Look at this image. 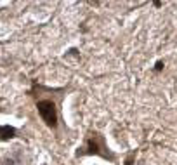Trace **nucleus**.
<instances>
[{
    "mask_svg": "<svg viewBox=\"0 0 177 165\" xmlns=\"http://www.w3.org/2000/svg\"><path fill=\"white\" fill-rule=\"evenodd\" d=\"M40 117L43 118V122L49 125V127H56L57 124V117H56V106L52 101H40L36 104Z\"/></svg>",
    "mask_w": 177,
    "mask_h": 165,
    "instance_id": "f03ea898",
    "label": "nucleus"
},
{
    "mask_svg": "<svg viewBox=\"0 0 177 165\" xmlns=\"http://www.w3.org/2000/svg\"><path fill=\"white\" fill-rule=\"evenodd\" d=\"M43 165H45V163H43Z\"/></svg>",
    "mask_w": 177,
    "mask_h": 165,
    "instance_id": "423d86ee",
    "label": "nucleus"
},
{
    "mask_svg": "<svg viewBox=\"0 0 177 165\" xmlns=\"http://www.w3.org/2000/svg\"><path fill=\"white\" fill-rule=\"evenodd\" d=\"M87 148H89V150H87L85 153H89V155H101V157H104V158L113 160V155L108 151L106 143H104L103 136H99V134H92V136H90L89 146H87Z\"/></svg>",
    "mask_w": 177,
    "mask_h": 165,
    "instance_id": "f257e3e1",
    "label": "nucleus"
},
{
    "mask_svg": "<svg viewBox=\"0 0 177 165\" xmlns=\"http://www.w3.org/2000/svg\"><path fill=\"white\" fill-rule=\"evenodd\" d=\"M155 70H156V71L163 70V63H162V61H158V63H156V66H155Z\"/></svg>",
    "mask_w": 177,
    "mask_h": 165,
    "instance_id": "20e7f679",
    "label": "nucleus"
},
{
    "mask_svg": "<svg viewBox=\"0 0 177 165\" xmlns=\"http://www.w3.org/2000/svg\"><path fill=\"white\" fill-rule=\"evenodd\" d=\"M134 163V158H132V157H130V158H127V162H125V165H132Z\"/></svg>",
    "mask_w": 177,
    "mask_h": 165,
    "instance_id": "39448f33",
    "label": "nucleus"
},
{
    "mask_svg": "<svg viewBox=\"0 0 177 165\" xmlns=\"http://www.w3.org/2000/svg\"><path fill=\"white\" fill-rule=\"evenodd\" d=\"M14 136H16V129H12L11 125L0 127V139L2 141H9V139H12Z\"/></svg>",
    "mask_w": 177,
    "mask_h": 165,
    "instance_id": "7ed1b4c3",
    "label": "nucleus"
}]
</instances>
